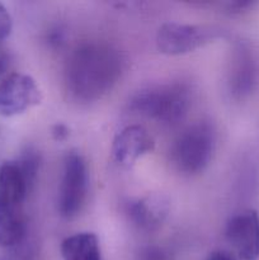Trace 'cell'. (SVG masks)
I'll list each match as a JSON object with an SVG mask.
<instances>
[{"mask_svg": "<svg viewBox=\"0 0 259 260\" xmlns=\"http://www.w3.org/2000/svg\"><path fill=\"white\" fill-rule=\"evenodd\" d=\"M217 145L215 127L208 122H196L185 127L173 141L169 159L183 175H196L210 165Z\"/></svg>", "mask_w": 259, "mask_h": 260, "instance_id": "277c9868", "label": "cell"}, {"mask_svg": "<svg viewBox=\"0 0 259 260\" xmlns=\"http://www.w3.org/2000/svg\"><path fill=\"white\" fill-rule=\"evenodd\" d=\"M170 203L160 193H150L128 205V217L132 225L142 233H154L163 226L169 215Z\"/></svg>", "mask_w": 259, "mask_h": 260, "instance_id": "30bf717a", "label": "cell"}, {"mask_svg": "<svg viewBox=\"0 0 259 260\" xmlns=\"http://www.w3.org/2000/svg\"><path fill=\"white\" fill-rule=\"evenodd\" d=\"M42 91L32 76L13 73L0 81V116L14 117L38 106Z\"/></svg>", "mask_w": 259, "mask_h": 260, "instance_id": "52a82bcc", "label": "cell"}, {"mask_svg": "<svg viewBox=\"0 0 259 260\" xmlns=\"http://www.w3.org/2000/svg\"><path fill=\"white\" fill-rule=\"evenodd\" d=\"M32 184L18 161L0 167V248H12L25 234L24 203Z\"/></svg>", "mask_w": 259, "mask_h": 260, "instance_id": "7a4b0ae2", "label": "cell"}, {"mask_svg": "<svg viewBox=\"0 0 259 260\" xmlns=\"http://www.w3.org/2000/svg\"><path fill=\"white\" fill-rule=\"evenodd\" d=\"M228 243L241 260L259 258V215L254 210H245L229 218L225 228Z\"/></svg>", "mask_w": 259, "mask_h": 260, "instance_id": "ba28073f", "label": "cell"}, {"mask_svg": "<svg viewBox=\"0 0 259 260\" xmlns=\"http://www.w3.org/2000/svg\"><path fill=\"white\" fill-rule=\"evenodd\" d=\"M155 149V141L146 128L140 124L127 126L116 135L112 144L114 161L123 168L135 162Z\"/></svg>", "mask_w": 259, "mask_h": 260, "instance_id": "9c48e42d", "label": "cell"}, {"mask_svg": "<svg viewBox=\"0 0 259 260\" xmlns=\"http://www.w3.org/2000/svg\"><path fill=\"white\" fill-rule=\"evenodd\" d=\"M217 35L216 28L207 25L165 23L157 29L156 47L168 56L185 55L212 42Z\"/></svg>", "mask_w": 259, "mask_h": 260, "instance_id": "8992f818", "label": "cell"}, {"mask_svg": "<svg viewBox=\"0 0 259 260\" xmlns=\"http://www.w3.org/2000/svg\"><path fill=\"white\" fill-rule=\"evenodd\" d=\"M122 53L109 43L84 42L76 46L63 66V89L79 104L101 101L116 86L123 73Z\"/></svg>", "mask_w": 259, "mask_h": 260, "instance_id": "6da1fadb", "label": "cell"}, {"mask_svg": "<svg viewBox=\"0 0 259 260\" xmlns=\"http://www.w3.org/2000/svg\"><path fill=\"white\" fill-rule=\"evenodd\" d=\"M136 260H174V256L163 246L147 245L140 249Z\"/></svg>", "mask_w": 259, "mask_h": 260, "instance_id": "4fadbf2b", "label": "cell"}, {"mask_svg": "<svg viewBox=\"0 0 259 260\" xmlns=\"http://www.w3.org/2000/svg\"><path fill=\"white\" fill-rule=\"evenodd\" d=\"M255 83V68L248 48L240 46L235 50L234 63L231 68L230 88L235 96H245Z\"/></svg>", "mask_w": 259, "mask_h": 260, "instance_id": "7c38bea8", "label": "cell"}, {"mask_svg": "<svg viewBox=\"0 0 259 260\" xmlns=\"http://www.w3.org/2000/svg\"><path fill=\"white\" fill-rule=\"evenodd\" d=\"M52 136L57 141H63L69 137V128L62 123H57L52 127Z\"/></svg>", "mask_w": 259, "mask_h": 260, "instance_id": "9a60e30c", "label": "cell"}, {"mask_svg": "<svg viewBox=\"0 0 259 260\" xmlns=\"http://www.w3.org/2000/svg\"><path fill=\"white\" fill-rule=\"evenodd\" d=\"M253 3L251 2H245V0H236V2H230L226 4L229 12L231 13H239L244 9H248L249 7H251Z\"/></svg>", "mask_w": 259, "mask_h": 260, "instance_id": "2e32d148", "label": "cell"}, {"mask_svg": "<svg viewBox=\"0 0 259 260\" xmlns=\"http://www.w3.org/2000/svg\"><path fill=\"white\" fill-rule=\"evenodd\" d=\"M13 29V19L4 4L0 3V41L9 37Z\"/></svg>", "mask_w": 259, "mask_h": 260, "instance_id": "5bb4252c", "label": "cell"}, {"mask_svg": "<svg viewBox=\"0 0 259 260\" xmlns=\"http://www.w3.org/2000/svg\"><path fill=\"white\" fill-rule=\"evenodd\" d=\"M190 101V91L184 84H161L137 91L130 101V108L160 124L177 126L187 116Z\"/></svg>", "mask_w": 259, "mask_h": 260, "instance_id": "3957f363", "label": "cell"}, {"mask_svg": "<svg viewBox=\"0 0 259 260\" xmlns=\"http://www.w3.org/2000/svg\"><path fill=\"white\" fill-rule=\"evenodd\" d=\"M10 66V56L7 51L0 48V79L7 74Z\"/></svg>", "mask_w": 259, "mask_h": 260, "instance_id": "ac0fdd59", "label": "cell"}, {"mask_svg": "<svg viewBox=\"0 0 259 260\" xmlns=\"http://www.w3.org/2000/svg\"><path fill=\"white\" fill-rule=\"evenodd\" d=\"M62 260H104L95 234L78 233L63 239L60 246Z\"/></svg>", "mask_w": 259, "mask_h": 260, "instance_id": "8fae6325", "label": "cell"}, {"mask_svg": "<svg viewBox=\"0 0 259 260\" xmlns=\"http://www.w3.org/2000/svg\"><path fill=\"white\" fill-rule=\"evenodd\" d=\"M206 260H239L234 254L226 250H215L208 254Z\"/></svg>", "mask_w": 259, "mask_h": 260, "instance_id": "e0dca14e", "label": "cell"}, {"mask_svg": "<svg viewBox=\"0 0 259 260\" xmlns=\"http://www.w3.org/2000/svg\"><path fill=\"white\" fill-rule=\"evenodd\" d=\"M89 190V169L80 152L66 154L57 194L58 215L66 220L78 217L84 210Z\"/></svg>", "mask_w": 259, "mask_h": 260, "instance_id": "5b68a950", "label": "cell"}]
</instances>
